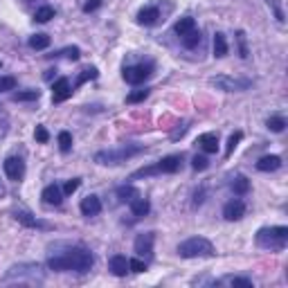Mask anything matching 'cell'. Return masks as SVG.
Returning a JSON list of instances; mask_svg holds the SVG:
<instances>
[{
	"instance_id": "obj_33",
	"label": "cell",
	"mask_w": 288,
	"mask_h": 288,
	"mask_svg": "<svg viewBox=\"0 0 288 288\" xmlns=\"http://www.w3.org/2000/svg\"><path fill=\"white\" fill-rule=\"evenodd\" d=\"M128 270H133V273H144L146 261H142V259H128Z\"/></svg>"
},
{
	"instance_id": "obj_35",
	"label": "cell",
	"mask_w": 288,
	"mask_h": 288,
	"mask_svg": "<svg viewBox=\"0 0 288 288\" xmlns=\"http://www.w3.org/2000/svg\"><path fill=\"white\" fill-rule=\"evenodd\" d=\"M79 185H81V180H79V178L68 180V183L63 185V194H68V196H70V194H75V191L79 189Z\"/></svg>"
},
{
	"instance_id": "obj_12",
	"label": "cell",
	"mask_w": 288,
	"mask_h": 288,
	"mask_svg": "<svg viewBox=\"0 0 288 288\" xmlns=\"http://www.w3.org/2000/svg\"><path fill=\"white\" fill-rule=\"evenodd\" d=\"M198 144L205 153H216L218 151V135L216 133H203V135H198Z\"/></svg>"
},
{
	"instance_id": "obj_22",
	"label": "cell",
	"mask_w": 288,
	"mask_h": 288,
	"mask_svg": "<svg viewBox=\"0 0 288 288\" xmlns=\"http://www.w3.org/2000/svg\"><path fill=\"white\" fill-rule=\"evenodd\" d=\"M50 45V36L48 34H34L30 38V48L32 50H45Z\"/></svg>"
},
{
	"instance_id": "obj_27",
	"label": "cell",
	"mask_w": 288,
	"mask_h": 288,
	"mask_svg": "<svg viewBox=\"0 0 288 288\" xmlns=\"http://www.w3.org/2000/svg\"><path fill=\"white\" fill-rule=\"evenodd\" d=\"M59 149L63 151V153H68V151L72 149V135L68 131H61L59 133Z\"/></svg>"
},
{
	"instance_id": "obj_26",
	"label": "cell",
	"mask_w": 288,
	"mask_h": 288,
	"mask_svg": "<svg viewBox=\"0 0 288 288\" xmlns=\"http://www.w3.org/2000/svg\"><path fill=\"white\" fill-rule=\"evenodd\" d=\"M52 18H54V9L52 7H41V9H36V14H34V20H38V23H48Z\"/></svg>"
},
{
	"instance_id": "obj_18",
	"label": "cell",
	"mask_w": 288,
	"mask_h": 288,
	"mask_svg": "<svg viewBox=\"0 0 288 288\" xmlns=\"http://www.w3.org/2000/svg\"><path fill=\"white\" fill-rule=\"evenodd\" d=\"M131 210H133L135 216H146V214H149V210H151V205H149V201H146V198L138 196V198L131 201Z\"/></svg>"
},
{
	"instance_id": "obj_32",
	"label": "cell",
	"mask_w": 288,
	"mask_h": 288,
	"mask_svg": "<svg viewBox=\"0 0 288 288\" xmlns=\"http://www.w3.org/2000/svg\"><path fill=\"white\" fill-rule=\"evenodd\" d=\"M236 43H239V54L248 56V43H246V32H236Z\"/></svg>"
},
{
	"instance_id": "obj_7",
	"label": "cell",
	"mask_w": 288,
	"mask_h": 288,
	"mask_svg": "<svg viewBox=\"0 0 288 288\" xmlns=\"http://www.w3.org/2000/svg\"><path fill=\"white\" fill-rule=\"evenodd\" d=\"M5 173L9 180H20L25 176V162L20 158H7L5 160Z\"/></svg>"
},
{
	"instance_id": "obj_17",
	"label": "cell",
	"mask_w": 288,
	"mask_h": 288,
	"mask_svg": "<svg viewBox=\"0 0 288 288\" xmlns=\"http://www.w3.org/2000/svg\"><path fill=\"white\" fill-rule=\"evenodd\" d=\"M279 167H281V158L279 156H263L261 160L257 162L259 171H277Z\"/></svg>"
},
{
	"instance_id": "obj_11",
	"label": "cell",
	"mask_w": 288,
	"mask_h": 288,
	"mask_svg": "<svg viewBox=\"0 0 288 288\" xmlns=\"http://www.w3.org/2000/svg\"><path fill=\"white\" fill-rule=\"evenodd\" d=\"M101 212V201L97 196H86V198L81 201V214L83 216H97Z\"/></svg>"
},
{
	"instance_id": "obj_30",
	"label": "cell",
	"mask_w": 288,
	"mask_h": 288,
	"mask_svg": "<svg viewBox=\"0 0 288 288\" xmlns=\"http://www.w3.org/2000/svg\"><path fill=\"white\" fill-rule=\"evenodd\" d=\"M191 167H194L196 171H203V169L210 167V160H207L205 156H194V160H191Z\"/></svg>"
},
{
	"instance_id": "obj_10",
	"label": "cell",
	"mask_w": 288,
	"mask_h": 288,
	"mask_svg": "<svg viewBox=\"0 0 288 288\" xmlns=\"http://www.w3.org/2000/svg\"><path fill=\"white\" fill-rule=\"evenodd\" d=\"M70 95H72L70 81H68V79H59L52 88V101H63V99L70 97Z\"/></svg>"
},
{
	"instance_id": "obj_14",
	"label": "cell",
	"mask_w": 288,
	"mask_h": 288,
	"mask_svg": "<svg viewBox=\"0 0 288 288\" xmlns=\"http://www.w3.org/2000/svg\"><path fill=\"white\" fill-rule=\"evenodd\" d=\"M180 162H183L180 156H167L158 162V169H160V173H176L180 169Z\"/></svg>"
},
{
	"instance_id": "obj_37",
	"label": "cell",
	"mask_w": 288,
	"mask_h": 288,
	"mask_svg": "<svg viewBox=\"0 0 288 288\" xmlns=\"http://www.w3.org/2000/svg\"><path fill=\"white\" fill-rule=\"evenodd\" d=\"M16 218H18L20 223H25V225H30V228H36L38 221H34V218L30 216V214H25V212H20V214H16Z\"/></svg>"
},
{
	"instance_id": "obj_4",
	"label": "cell",
	"mask_w": 288,
	"mask_h": 288,
	"mask_svg": "<svg viewBox=\"0 0 288 288\" xmlns=\"http://www.w3.org/2000/svg\"><path fill=\"white\" fill-rule=\"evenodd\" d=\"M142 151V146H117V149H106V151H97L95 153V162L97 165H120V162L128 160L131 156H138Z\"/></svg>"
},
{
	"instance_id": "obj_39",
	"label": "cell",
	"mask_w": 288,
	"mask_h": 288,
	"mask_svg": "<svg viewBox=\"0 0 288 288\" xmlns=\"http://www.w3.org/2000/svg\"><path fill=\"white\" fill-rule=\"evenodd\" d=\"M232 286H241V288H252V281L246 279V277H234L232 279Z\"/></svg>"
},
{
	"instance_id": "obj_21",
	"label": "cell",
	"mask_w": 288,
	"mask_h": 288,
	"mask_svg": "<svg viewBox=\"0 0 288 288\" xmlns=\"http://www.w3.org/2000/svg\"><path fill=\"white\" fill-rule=\"evenodd\" d=\"M180 41H183V45H185L187 50L196 48V45L201 43V32H198V30H191V32L185 34V36H180Z\"/></svg>"
},
{
	"instance_id": "obj_9",
	"label": "cell",
	"mask_w": 288,
	"mask_h": 288,
	"mask_svg": "<svg viewBox=\"0 0 288 288\" xmlns=\"http://www.w3.org/2000/svg\"><path fill=\"white\" fill-rule=\"evenodd\" d=\"M243 214H246L243 201H230L228 205L223 207V216L228 218V221H239V218H243Z\"/></svg>"
},
{
	"instance_id": "obj_34",
	"label": "cell",
	"mask_w": 288,
	"mask_h": 288,
	"mask_svg": "<svg viewBox=\"0 0 288 288\" xmlns=\"http://www.w3.org/2000/svg\"><path fill=\"white\" fill-rule=\"evenodd\" d=\"M41 93L38 90H27V93H18L16 95V101H32V99H38Z\"/></svg>"
},
{
	"instance_id": "obj_24",
	"label": "cell",
	"mask_w": 288,
	"mask_h": 288,
	"mask_svg": "<svg viewBox=\"0 0 288 288\" xmlns=\"http://www.w3.org/2000/svg\"><path fill=\"white\" fill-rule=\"evenodd\" d=\"M266 126H268L273 133H281V131L286 128V120H284V117H279V115H273V117H268Z\"/></svg>"
},
{
	"instance_id": "obj_13",
	"label": "cell",
	"mask_w": 288,
	"mask_h": 288,
	"mask_svg": "<svg viewBox=\"0 0 288 288\" xmlns=\"http://www.w3.org/2000/svg\"><path fill=\"white\" fill-rule=\"evenodd\" d=\"M41 198L48 203V205H61V201H63V191L56 187V185H48V187L43 189Z\"/></svg>"
},
{
	"instance_id": "obj_20",
	"label": "cell",
	"mask_w": 288,
	"mask_h": 288,
	"mask_svg": "<svg viewBox=\"0 0 288 288\" xmlns=\"http://www.w3.org/2000/svg\"><path fill=\"white\" fill-rule=\"evenodd\" d=\"M173 30H176L178 36H185L187 32L196 30V20H194V18H189V16H185V18H180V20L176 23V25H173Z\"/></svg>"
},
{
	"instance_id": "obj_28",
	"label": "cell",
	"mask_w": 288,
	"mask_h": 288,
	"mask_svg": "<svg viewBox=\"0 0 288 288\" xmlns=\"http://www.w3.org/2000/svg\"><path fill=\"white\" fill-rule=\"evenodd\" d=\"M146 97H149V90H135V93H131V95H128V97H126V101H128V104H138V101H144Z\"/></svg>"
},
{
	"instance_id": "obj_29",
	"label": "cell",
	"mask_w": 288,
	"mask_h": 288,
	"mask_svg": "<svg viewBox=\"0 0 288 288\" xmlns=\"http://www.w3.org/2000/svg\"><path fill=\"white\" fill-rule=\"evenodd\" d=\"M241 138H243V133H241V131H236V133L230 135V142H228V149H225V153L232 156V151L236 149V144L241 142Z\"/></svg>"
},
{
	"instance_id": "obj_5",
	"label": "cell",
	"mask_w": 288,
	"mask_h": 288,
	"mask_svg": "<svg viewBox=\"0 0 288 288\" xmlns=\"http://www.w3.org/2000/svg\"><path fill=\"white\" fill-rule=\"evenodd\" d=\"M212 86H216L218 90H225V93H243L252 86L250 79H241V77H228V75H218L210 79Z\"/></svg>"
},
{
	"instance_id": "obj_3",
	"label": "cell",
	"mask_w": 288,
	"mask_h": 288,
	"mask_svg": "<svg viewBox=\"0 0 288 288\" xmlns=\"http://www.w3.org/2000/svg\"><path fill=\"white\" fill-rule=\"evenodd\" d=\"M288 241V228L284 225H275V228H261L257 232V243L261 248L270 250H281Z\"/></svg>"
},
{
	"instance_id": "obj_2",
	"label": "cell",
	"mask_w": 288,
	"mask_h": 288,
	"mask_svg": "<svg viewBox=\"0 0 288 288\" xmlns=\"http://www.w3.org/2000/svg\"><path fill=\"white\" fill-rule=\"evenodd\" d=\"M178 255L183 259H196V257H212L214 255V246L210 239L205 236H191V239L183 241L178 246Z\"/></svg>"
},
{
	"instance_id": "obj_31",
	"label": "cell",
	"mask_w": 288,
	"mask_h": 288,
	"mask_svg": "<svg viewBox=\"0 0 288 288\" xmlns=\"http://www.w3.org/2000/svg\"><path fill=\"white\" fill-rule=\"evenodd\" d=\"M88 79H97V68H88V70H83V75H79V79H77V86L86 83Z\"/></svg>"
},
{
	"instance_id": "obj_36",
	"label": "cell",
	"mask_w": 288,
	"mask_h": 288,
	"mask_svg": "<svg viewBox=\"0 0 288 288\" xmlns=\"http://www.w3.org/2000/svg\"><path fill=\"white\" fill-rule=\"evenodd\" d=\"M14 86H16L14 77H0V93H5V90H14Z\"/></svg>"
},
{
	"instance_id": "obj_25",
	"label": "cell",
	"mask_w": 288,
	"mask_h": 288,
	"mask_svg": "<svg viewBox=\"0 0 288 288\" xmlns=\"http://www.w3.org/2000/svg\"><path fill=\"white\" fill-rule=\"evenodd\" d=\"M232 189H234V194H239V196L248 194V191H250V180H248L246 176H239L232 183Z\"/></svg>"
},
{
	"instance_id": "obj_1",
	"label": "cell",
	"mask_w": 288,
	"mask_h": 288,
	"mask_svg": "<svg viewBox=\"0 0 288 288\" xmlns=\"http://www.w3.org/2000/svg\"><path fill=\"white\" fill-rule=\"evenodd\" d=\"M95 259L88 250L83 248H72V250L63 252V255H56L48 261L50 270H56V273H63V270H77V273H88L93 268Z\"/></svg>"
},
{
	"instance_id": "obj_8",
	"label": "cell",
	"mask_w": 288,
	"mask_h": 288,
	"mask_svg": "<svg viewBox=\"0 0 288 288\" xmlns=\"http://www.w3.org/2000/svg\"><path fill=\"white\" fill-rule=\"evenodd\" d=\"M153 241H156L153 232H144V234H140L138 239H135V252H138L140 257H149L151 252H153Z\"/></svg>"
},
{
	"instance_id": "obj_38",
	"label": "cell",
	"mask_w": 288,
	"mask_h": 288,
	"mask_svg": "<svg viewBox=\"0 0 288 288\" xmlns=\"http://www.w3.org/2000/svg\"><path fill=\"white\" fill-rule=\"evenodd\" d=\"M34 138H36L38 142H48V140H50V133L45 131V126H36V131H34Z\"/></svg>"
},
{
	"instance_id": "obj_15",
	"label": "cell",
	"mask_w": 288,
	"mask_h": 288,
	"mask_svg": "<svg viewBox=\"0 0 288 288\" xmlns=\"http://www.w3.org/2000/svg\"><path fill=\"white\" fill-rule=\"evenodd\" d=\"M110 273L113 275H117V277H124V275L128 273V259L124 257V255H115V257H110Z\"/></svg>"
},
{
	"instance_id": "obj_6",
	"label": "cell",
	"mask_w": 288,
	"mask_h": 288,
	"mask_svg": "<svg viewBox=\"0 0 288 288\" xmlns=\"http://www.w3.org/2000/svg\"><path fill=\"white\" fill-rule=\"evenodd\" d=\"M151 75V65H131L124 68V79L128 83H142L144 79H149Z\"/></svg>"
},
{
	"instance_id": "obj_40",
	"label": "cell",
	"mask_w": 288,
	"mask_h": 288,
	"mask_svg": "<svg viewBox=\"0 0 288 288\" xmlns=\"http://www.w3.org/2000/svg\"><path fill=\"white\" fill-rule=\"evenodd\" d=\"M101 5V0H86V5H83V11L90 14V11H95Z\"/></svg>"
},
{
	"instance_id": "obj_16",
	"label": "cell",
	"mask_w": 288,
	"mask_h": 288,
	"mask_svg": "<svg viewBox=\"0 0 288 288\" xmlns=\"http://www.w3.org/2000/svg\"><path fill=\"white\" fill-rule=\"evenodd\" d=\"M158 18H160V11H158V7H144V9H140V14H138V23H140V25H156Z\"/></svg>"
},
{
	"instance_id": "obj_41",
	"label": "cell",
	"mask_w": 288,
	"mask_h": 288,
	"mask_svg": "<svg viewBox=\"0 0 288 288\" xmlns=\"http://www.w3.org/2000/svg\"><path fill=\"white\" fill-rule=\"evenodd\" d=\"M63 54H65V56H68V59H70V61H77L79 56H81V52H79V48H68Z\"/></svg>"
},
{
	"instance_id": "obj_19",
	"label": "cell",
	"mask_w": 288,
	"mask_h": 288,
	"mask_svg": "<svg viewBox=\"0 0 288 288\" xmlns=\"http://www.w3.org/2000/svg\"><path fill=\"white\" fill-rule=\"evenodd\" d=\"M225 54H228V41H225V36L221 32H216L214 34V56L223 59Z\"/></svg>"
},
{
	"instance_id": "obj_23",
	"label": "cell",
	"mask_w": 288,
	"mask_h": 288,
	"mask_svg": "<svg viewBox=\"0 0 288 288\" xmlns=\"http://www.w3.org/2000/svg\"><path fill=\"white\" fill-rule=\"evenodd\" d=\"M117 196H120V201H124V203H131L133 198H138V189L133 187V185H126V187H120L117 189Z\"/></svg>"
}]
</instances>
